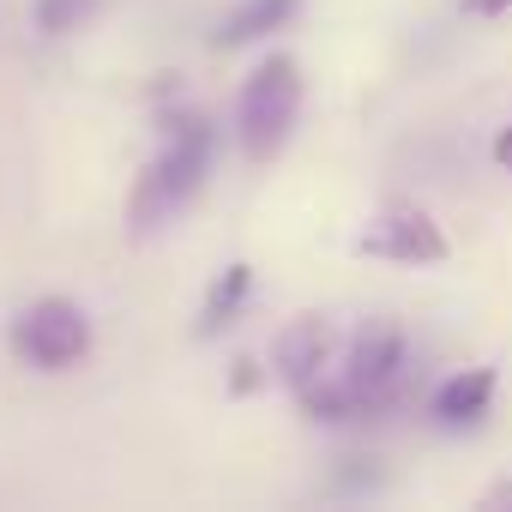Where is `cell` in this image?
<instances>
[{
    "mask_svg": "<svg viewBox=\"0 0 512 512\" xmlns=\"http://www.w3.org/2000/svg\"><path fill=\"white\" fill-rule=\"evenodd\" d=\"M211 157H217V133H211V121L193 115V109H187V115H169L163 151L145 163V175H139V187H133V205H127L133 229H139V235L163 229V223H169V217L205 187Z\"/></svg>",
    "mask_w": 512,
    "mask_h": 512,
    "instance_id": "6da1fadb",
    "label": "cell"
},
{
    "mask_svg": "<svg viewBox=\"0 0 512 512\" xmlns=\"http://www.w3.org/2000/svg\"><path fill=\"white\" fill-rule=\"evenodd\" d=\"M296 115H302V67L290 55H266L235 103V139H241L247 163H272L290 145Z\"/></svg>",
    "mask_w": 512,
    "mask_h": 512,
    "instance_id": "7a4b0ae2",
    "label": "cell"
},
{
    "mask_svg": "<svg viewBox=\"0 0 512 512\" xmlns=\"http://www.w3.org/2000/svg\"><path fill=\"white\" fill-rule=\"evenodd\" d=\"M13 350H19V362H31L43 374H61V368H73L91 350V320H85L79 302L43 296V302H31L13 320Z\"/></svg>",
    "mask_w": 512,
    "mask_h": 512,
    "instance_id": "3957f363",
    "label": "cell"
},
{
    "mask_svg": "<svg viewBox=\"0 0 512 512\" xmlns=\"http://www.w3.org/2000/svg\"><path fill=\"white\" fill-rule=\"evenodd\" d=\"M398 374H404V332L398 320H368L350 344H344V362H338V380L344 392L356 398V410H380L392 392H398Z\"/></svg>",
    "mask_w": 512,
    "mask_h": 512,
    "instance_id": "277c9868",
    "label": "cell"
},
{
    "mask_svg": "<svg viewBox=\"0 0 512 512\" xmlns=\"http://www.w3.org/2000/svg\"><path fill=\"white\" fill-rule=\"evenodd\" d=\"M356 253H368V260H392V266H440L446 260V235L428 211L416 205H392L380 211L362 235H356Z\"/></svg>",
    "mask_w": 512,
    "mask_h": 512,
    "instance_id": "5b68a950",
    "label": "cell"
},
{
    "mask_svg": "<svg viewBox=\"0 0 512 512\" xmlns=\"http://www.w3.org/2000/svg\"><path fill=\"white\" fill-rule=\"evenodd\" d=\"M332 350H338V332H332V320H320V314H302V320H290V326L278 332V350H272V362H278V380H284L290 392L314 386L320 374H332Z\"/></svg>",
    "mask_w": 512,
    "mask_h": 512,
    "instance_id": "8992f818",
    "label": "cell"
},
{
    "mask_svg": "<svg viewBox=\"0 0 512 512\" xmlns=\"http://www.w3.org/2000/svg\"><path fill=\"white\" fill-rule=\"evenodd\" d=\"M488 398H494V374L488 368H464V374H452L434 392V422L440 428H476L488 416Z\"/></svg>",
    "mask_w": 512,
    "mask_h": 512,
    "instance_id": "52a82bcc",
    "label": "cell"
},
{
    "mask_svg": "<svg viewBox=\"0 0 512 512\" xmlns=\"http://www.w3.org/2000/svg\"><path fill=\"white\" fill-rule=\"evenodd\" d=\"M302 7V0H241V7L217 25V49H247V43H260L266 31H278V25H290V13Z\"/></svg>",
    "mask_w": 512,
    "mask_h": 512,
    "instance_id": "ba28073f",
    "label": "cell"
},
{
    "mask_svg": "<svg viewBox=\"0 0 512 512\" xmlns=\"http://www.w3.org/2000/svg\"><path fill=\"white\" fill-rule=\"evenodd\" d=\"M253 290V266H223V278L205 290V308H199V338H217L241 320V302Z\"/></svg>",
    "mask_w": 512,
    "mask_h": 512,
    "instance_id": "9c48e42d",
    "label": "cell"
},
{
    "mask_svg": "<svg viewBox=\"0 0 512 512\" xmlns=\"http://www.w3.org/2000/svg\"><path fill=\"white\" fill-rule=\"evenodd\" d=\"M97 7H103V0H37V31H43V37H67V31H79Z\"/></svg>",
    "mask_w": 512,
    "mask_h": 512,
    "instance_id": "30bf717a",
    "label": "cell"
},
{
    "mask_svg": "<svg viewBox=\"0 0 512 512\" xmlns=\"http://www.w3.org/2000/svg\"><path fill=\"white\" fill-rule=\"evenodd\" d=\"M464 13H476V19H494V13H512V0H458Z\"/></svg>",
    "mask_w": 512,
    "mask_h": 512,
    "instance_id": "8fae6325",
    "label": "cell"
},
{
    "mask_svg": "<svg viewBox=\"0 0 512 512\" xmlns=\"http://www.w3.org/2000/svg\"><path fill=\"white\" fill-rule=\"evenodd\" d=\"M494 163H500V169H512V127H500V133H494Z\"/></svg>",
    "mask_w": 512,
    "mask_h": 512,
    "instance_id": "7c38bea8",
    "label": "cell"
},
{
    "mask_svg": "<svg viewBox=\"0 0 512 512\" xmlns=\"http://www.w3.org/2000/svg\"><path fill=\"white\" fill-rule=\"evenodd\" d=\"M482 506H512V482H500V488H488V494H482Z\"/></svg>",
    "mask_w": 512,
    "mask_h": 512,
    "instance_id": "4fadbf2b",
    "label": "cell"
}]
</instances>
